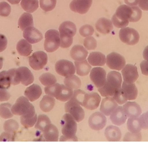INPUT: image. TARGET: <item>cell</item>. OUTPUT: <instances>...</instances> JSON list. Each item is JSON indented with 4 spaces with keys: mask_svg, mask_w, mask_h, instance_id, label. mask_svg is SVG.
I'll return each instance as SVG.
<instances>
[{
    "mask_svg": "<svg viewBox=\"0 0 148 147\" xmlns=\"http://www.w3.org/2000/svg\"><path fill=\"white\" fill-rule=\"evenodd\" d=\"M37 114L33 116H23L21 117V122L22 125L25 128L32 127L37 121Z\"/></svg>",
    "mask_w": 148,
    "mask_h": 147,
    "instance_id": "f6af8a7d",
    "label": "cell"
},
{
    "mask_svg": "<svg viewBox=\"0 0 148 147\" xmlns=\"http://www.w3.org/2000/svg\"><path fill=\"white\" fill-rule=\"evenodd\" d=\"M44 47L48 53H53L60 46L61 39L59 32L55 29L48 30L45 35Z\"/></svg>",
    "mask_w": 148,
    "mask_h": 147,
    "instance_id": "5b68a950",
    "label": "cell"
},
{
    "mask_svg": "<svg viewBox=\"0 0 148 147\" xmlns=\"http://www.w3.org/2000/svg\"><path fill=\"white\" fill-rule=\"evenodd\" d=\"M8 40L5 36L0 34V53L3 52L7 47Z\"/></svg>",
    "mask_w": 148,
    "mask_h": 147,
    "instance_id": "680465c9",
    "label": "cell"
},
{
    "mask_svg": "<svg viewBox=\"0 0 148 147\" xmlns=\"http://www.w3.org/2000/svg\"><path fill=\"white\" fill-rule=\"evenodd\" d=\"M140 0H124L125 3L130 7L136 6L139 4Z\"/></svg>",
    "mask_w": 148,
    "mask_h": 147,
    "instance_id": "6125c7cd",
    "label": "cell"
},
{
    "mask_svg": "<svg viewBox=\"0 0 148 147\" xmlns=\"http://www.w3.org/2000/svg\"><path fill=\"white\" fill-rule=\"evenodd\" d=\"M75 65L77 74L81 76H87L91 70L90 64L86 60L82 61H75Z\"/></svg>",
    "mask_w": 148,
    "mask_h": 147,
    "instance_id": "4dcf8cb0",
    "label": "cell"
},
{
    "mask_svg": "<svg viewBox=\"0 0 148 147\" xmlns=\"http://www.w3.org/2000/svg\"><path fill=\"white\" fill-rule=\"evenodd\" d=\"M121 75L116 71H112L107 76L106 82L98 90L103 97L113 96L116 90L121 88Z\"/></svg>",
    "mask_w": 148,
    "mask_h": 147,
    "instance_id": "6da1fadb",
    "label": "cell"
},
{
    "mask_svg": "<svg viewBox=\"0 0 148 147\" xmlns=\"http://www.w3.org/2000/svg\"><path fill=\"white\" fill-rule=\"evenodd\" d=\"M47 62V55L43 51L35 52L29 59V66L34 70L36 71L43 69Z\"/></svg>",
    "mask_w": 148,
    "mask_h": 147,
    "instance_id": "52a82bcc",
    "label": "cell"
},
{
    "mask_svg": "<svg viewBox=\"0 0 148 147\" xmlns=\"http://www.w3.org/2000/svg\"><path fill=\"white\" fill-rule=\"evenodd\" d=\"M123 110L128 118H138L142 113L140 106L135 102H127L123 105Z\"/></svg>",
    "mask_w": 148,
    "mask_h": 147,
    "instance_id": "e0dca14e",
    "label": "cell"
},
{
    "mask_svg": "<svg viewBox=\"0 0 148 147\" xmlns=\"http://www.w3.org/2000/svg\"><path fill=\"white\" fill-rule=\"evenodd\" d=\"M3 127V129L6 132L14 133L19 129V125L16 121L11 119L6 121Z\"/></svg>",
    "mask_w": 148,
    "mask_h": 147,
    "instance_id": "60d3db41",
    "label": "cell"
},
{
    "mask_svg": "<svg viewBox=\"0 0 148 147\" xmlns=\"http://www.w3.org/2000/svg\"><path fill=\"white\" fill-rule=\"evenodd\" d=\"M65 109L66 113L70 114L76 122H80L84 119L85 113L81 105L71 104L67 102L65 104Z\"/></svg>",
    "mask_w": 148,
    "mask_h": 147,
    "instance_id": "4fadbf2b",
    "label": "cell"
},
{
    "mask_svg": "<svg viewBox=\"0 0 148 147\" xmlns=\"http://www.w3.org/2000/svg\"><path fill=\"white\" fill-rule=\"evenodd\" d=\"M101 101V96L97 93H86L82 106L89 110H94L97 108Z\"/></svg>",
    "mask_w": 148,
    "mask_h": 147,
    "instance_id": "9a60e30c",
    "label": "cell"
},
{
    "mask_svg": "<svg viewBox=\"0 0 148 147\" xmlns=\"http://www.w3.org/2000/svg\"><path fill=\"white\" fill-rule=\"evenodd\" d=\"M88 55V51L81 45H75L70 51L71 57L75 61L84 60L86 59Z\"/></svg>",
    "mask_w": 148,
    "mask_h": 147,
    "instance_id": "d4e9b609",
    "label": "cell"
},
{
    "mask_svg": "<svg viewBox=\"0 0 148 147\" xmlns=\"http://www.w3.org/2000/svg\"><path fill=\"white\" fill-rule=\"evenodd\" d=\"M11 105L9 103H4L0 105V116L4 119H10L13 117L11 112Z\"/></svg>",
    "mask_w": 148,
    "mask_h": 147,
    "instance_id": "ab89813d",
    "label": "cell"
},
{
    "mask_svg": "<svg viewBox=\"0 0 148 147\" xmlns=\"http://www.w3.org/2000/svg\"><path fill=\"white\" fill-rule=\"evenodd\" d=\"M51 122L48 116L45 115H40L37 117L35 128L36 129L42 132L46 126L51 124Z\"/></svg>",
    "mask_w": 148,
    "mask_h": 147,
    "instance_id": "f35d334b",
    "label": "cell"
},
{
    "mask_svg": "<svg viewBox=\"0 0 148 147\" xmlns=\"http://www.w3.org/2000/svg\"><path fill=\"white\" fill-rule=\"evenodd\" d=\"M125 58L117 53H111L108 55L106 58V64L110 69L121 71L126 65Z\"/></svg>",
    "mask_w": 148,
    "mask_h": 147,
    "instance_id": "ba28073f",
    "label": "cell"
},
{
    "mask_svg": "<svg viewBox=\"0 0 148 147\" xmlns=\"http://www.w3.org/2000/svg\"><path fill=\"white\" fill-rule=\"evenodd\" d=\"M55 70L60 75L63 77L73 75L75 72V68L73 63L67 60L62 59L57 62Z\"/></svg>",
    "mask_w": 148,
    "mask_h": 147,
    "instance_id": "9c48e42d",
    "label": "cell"
},
{
    "mask_svg": "<svg viewBox=\"0 0 148 147\" xmlns=\"http://www.w3.org/2000/svg\"><path fill=\"white\" fill-rule=\"evenodd\" d=\"M94 29L92 26L88 24L84 25L79 29V33L81 36L84 37L91 36L94 34Z\"/></svg>",
    "mask_w": 148,
    "mask_h": 147,
    "instance_id": "681fc988",
    "label": "cell"
},
{
    "mask_svg": "<svg viewBox=\"0 0 148 147\" xmlns=\"http://www.w3.org/2000/svg\"><path fill=\"white\" fill-rule=\"evenodd\" d=\"M126 94L128 100H134L137 98L138 96V89L135 83H128L123 82L121 87Z\"/></svg>",
    "mask_w": 148,
    "mask_h": 147,
    "instance_id": "f546056e",
    "label": "cell"
},
{
    "mask_svg": "<svg viewBox=\"0 0 148 147\" xmlns=\"http://www.w3.org/2000/svg\"><path fill=\"white\" fill-rule=\"evenodd\" d=\"M120 40L123 43L130 46H134L140 40L139 33L134 29L130 27L122 28L119 32Z\"/></svg>",
    "mask_w": 148,
    "mask_h": 147,
    "instance_id": "8992f818",
    "label": "cell"
},
{
    "mask_svg": "<svg viewBox=\"0 0 148 147\" xmlns=\"http://www.w3.org/2000/svg\"><path fill=\"white\" fill-rule=\"evenodd\" d=\"M93 0H73L70 3V9L81 14H86L92 4Z\"/></svg>",
    "mask_w": 148,
    "mask_h": 147,
    "instance_id": "5bb4252c",
    "label": "cell"
},
{
    "mask_svg": "<svg viewBox=\"0 0 148 147\" xmlns=\"http://www.w3.org/2000/svg\"><path fill=\"white\" fill-rule=\"evenodd\" d=\"M73 90L66 85L61 84V88L59 94L56 99L62 102H66L69 101L73 96Z\"/></svg>",
    "mask_w": 148,
    "mask_h": 147,
    "instance_id": "836d02e7",
    "label": "cell"
},
{
    "mask_svg": "<svg viewBox=\"0 0 148 147\" xmlns=\"http://www.w3.org/2000/svg\"><path fill=\"white\" fill-rule=\"evenodd\" d=\"M21 5L26 12L32 13L38 9L39 1L38 0H21Z\"/></svg>",
    "mask_w": 148,
    "mask_h": 147,
    "instance_id": "e575fe53",
    "label": "cell"
},
{
    "mask_svg": "<svg viewBox=\"0 0 148 147\" xmlns=\"http://www.w3.org/2000/svg\"><path fill=\"white\" fill-rule=\"evenodd\" d=\"M16 50L20 55L27 57L32 53V46L27 41L21 39L17 43Z\"/></svg>",
    "mask_w": 148,
    "mask_h": 147,
    "instance_id": "83f0119b",
    "label": "cell"
},
{
    "mask_svg": "<svg viewBox=\"0 0 148 147\" xmlns=\"http://www.w3.org/2000/svg\"><path fill=\"white\" fill-rule=\"evenodd\" d=\"M139 119L142 129H148V111L143 114Z\"/></svg>",
    "mask_w": 148,
    "mask_h": 147,
    "instance_id": "db71d44e",
    "label": "cell"
},
{
    "mask_svg": "<svg viewBox=\"0 0 148 147\" xmlns=\"http://www.w3.org/2000/svg\"><path fill=\"white\" fill-rule=\"evenodd\" d=\"M140 68L142 73L144 75L148 76V61L144 60L140 63Z\"/></svg>",
    "mask_w": 148,
    "mask_h": 147,
    "instance_id": "91938a15",
    "label": "cell"
},
{
    "mask_svg": "<svg viewBox=\"0 0 148 147\" xmlns=\"http://www.w3.org/2000/svg\"><path fill=\"white\" fill-rule=\"evenodd\" d=\"M105 136L109 142H119L121 138L122 133L119 128L110 126L105 129Z\"/></svg>",
    "mask_w": 148,
    "mask_h": 147,
    "instance_id": "484cf974",
    "label": "cell"
},
{
    "mask_svg": "<svg viewBox=\"0 0 148 147\" xmlns=\"http://www.w3.org/2000/svg\"><path fill=\"white\" fill-rule=\"evenodd\" d=\"M88 63L93 66H102L106 63L105 55L100 52H92L88 59Z\"/></svg>",
    "mask_w": 148,
    "mask_h": 147,
    "instance_id": "4316f807",
    "label": "cell"
},
{
    "mask_svg": "<svg viewBox=\"0 0 148 147\" xmlns=\"http://www.w3.org/2000/svg\"><path fill=\"white\" fill-rule=\"evenodd\" d=\"M10 97V94L7 90L0 88V102L8 101Z\"/></svg>",
    "mask_w": 148,
    "mask_h": 147,
    "instance_id": "6f0895ef",
    "label": "cell"
},
{
    "mask_svg": "<svg viewBox=\"0 0 148 147\" xmlns=\"http://www.w3.org/2000/svg\"><path fill=\"white\" fill-rule=\"evenodd\" d=\"M11 110L13 114L21 116H33L36 114L34 107L27 97L23 96L16 100Z\"/></svg>",
    "mask_w": 148,
    "mask_h": 147,
    "instance_id": "277c9868",
    "label": "cell"
},
{
    "mask_svg": "<svg viewBox=\"0 0 148 147\" xmlns=\"http://www.w3.org/2000/svg\"><path fill=\"white\" fill-rule=\"evenodd\" d=\"M14 141V133L3 132L0 136V142H13Z\"/></svg>",
    "mask_w": 148,
    "mask_h": 147,
    "instance_id": "9f6ffc18",
    "label": "cell"
},
{
    "mask_svg": "<svg viewBox=\"0 0 148 147\" xmlns=\"http://www.w3.org/2000/svg\"><path fill=\"white\" fill-rule=\"evenodd\" d=\"M64 83L65 85L73 90L78 89L82 85L80 78L74 75L66 77L64 80Z\"/></svg>",
    "mask_w": 148,
    "mask_h": 147,
    "instance_id": "d6a6232c",
    "label": "cell"
},
{
    "mask_svg": "<svg viewBox=\"0 0 148 147\" xmlns=\"http://www.w3.org/2000/svg\"><path fill=\"white\" fill-rule=\"evenodd\" d=\"M11 12L10 5L6 2L0 3V16H8Z\"/></svg>",
    "mask_w": 148,
    "mask_h": 147,
    "instance_id": "816d5d0a",
    "label": "cell"
},
{
    "mask_svg": "<svg viewBox=\"0 0 148 147\" xmlns=\"http://www.w3.org/2000/svg\"><path fill=\"white\" fill-rule=\"evenodd\" d=\"M43 135L47 142H58L59 140V132L56 126L49 124L43 129Z\"/></svg>",
    "mask_w": 148,
    "mask_h": 147,
    "instance_id": "44dd1931",
    "label": "cell"
},
{
    "mask_svg": "<svg viewBox=\"0 0 148 147\" xmlns=\"http://www.w3.org/2000/svg\"><path fill=\"white\" fill-rule=\"evenodd\" d=\"M107 118L101 112H97L92 114L88 120L90 127L96 131L101 130L106 126Z\"/></svg>",
    "mask_w": 148,
    "mask_h": 147,
    "instance_id": "30bf717a",
    "label": "cell"
},
{
    "mask_svg": "<svg viewBox=\"0 0 148 147\" xmlns=\"http://www.w3.org/2000/svg\"><path fill=\"white\" fill-rule=\"evenodd\" d=\"M18 24L22 31L29 27H33L34 20L32 15L28 13H23L19 18Z\"/></svg>",
    "mask_w": 148,
    "mask_h": 147,
    "instance_id": "1f68e13d",
    "label": "cell"
},
{
    "mask_svg": "<svg viewBox=\"0 0 148 147\" xmlns=\"http://www.w3.org/2000/svg\"><path fill=\"white\" fill-rule=\"evenodd\" d=\"M143 57L145 60L148 61V46L145 48L143 51Z\"/></svg>",
    "mask_w": 148,
    "mask_h": 147,
    "instance_id": "be15d7a7",
    "label": "cell"
},
{
    "mask_svg": "<svg viewBox=\"0 0 148 147\" xmlns=\"http://www.w3.org/2000/svg\"><path fill=\"white\" fill-rule=\"evenodd\" d=\"M112 22L114 26L118 28H123L126 27L129 23V22L123 21L116 18L114 15L112 17Z\"/></svg>",
    "mask_w": 148,
    "mask_h": 147,
    "instance_id": "11a10c76",
    "label": "cell"
},
{
    "mask_svg": "<svg viewBox=\"0 0 148 147\" xmlns=\"http://www.w3.org/2000/svg\"><path fill=\"white\" fill-rule=\"evenodd\" d=\"M56 2V0H40V7L42 10L49 12L55 8Z\"/></svg>",
    "mask_w": 148,
    "mask_h": 147,
    "instance_id": "bcb514c9",
    "label": "cell"
},
{
    "mask_svg": "<svg viewBox=\"0 0 148 147\" xmlns=\"http://www.w3.org/2000/svg\"><path fill=\"white\" fill-rule=\"evenodd\" d=\"M90 77L95 87L98 88L105 84L107 74L105 70L102 68H94L90 72Z\"/></svg>",
    "mask_w": 148,
    "mask_h": 147,
    "instance_id": "8fae6325",
    "label": "cell"
},
{
    "mask_svg": "<svg viewBox=\"0 0 148 147\" xmlns=\"http://www.w3.org/2000/svg\"><path fill=\"white\" fill-rule=\"evenodd\" d=\"M127 117L123 107L121 106L117 107L110 115L111 122L117 126H121L124 124L127 120Z\"/></svg>",
    "mask_w": 148,
    "mask_h": 147,
    "instance_id": "d6986e66",
    "label": "cell"
},
{
    "mask_svg": "<svg viewBox=\"0 0 148 147\" xmlns=\"http://www.w3.org/2000/svg\"><path fill=\"white\" fill-rule=\"evenodd\" d=\"M84 46L88 50H94L97 46V42L95 39L92 36H89L84 40Z\"/></svg>",
    "mask_w": 148,
    "mask_h": 147,
    "instance_id": "f907efd6",
    "label": "cell"
},
{
    "mask_svg": "<svg viewBox=\"0 0 148 147\" xmlns=\"http://www.w3.org/2000/svg\"><path fill=\"white\" fill-rule=\"evenodd\" d=\"M56 103L54 97L50 96L45 95L40 102V109L45 113L50 112L53 109Z\"/></svg>",
    "mask_w": 148,
    "mask_h": 147,
    "instance_id": "f1b7e54d",
    "label": "cell"
},
{
    "mask_svg": "<svg viewBox=\"0 0 148 147\" xmlns=\"http://www.w3.org/2000/svg\"><path fill=\"white\" fill-rule=\"evenodd\" d=\"M127 127L129 131L133 133L140 132L142 128L138 118H130L128 120Z\"/></svg>",
    "mask_w": 148,
    "mask_h": 147,
    "instance_id": "8d00e7d4",
    "label": "cell"
},
{
    "mask_svg": "<svg viewBox=\"0 0 148 147\" xmlns=\"http://www.w3.org/2000/svg\"><path fill=\"white\" fill-rule=\"evenodd\" d=\"M132 12L133 10L131 7L127 5H121L117 8L114 16L123 21L129 22Z\"/></svg>",
    "mask_w": 148,
    "mask_h": 147,
    "instance_id": "7402d4cb",
    "label": "cell"
},
{
    "mask_svg": "<svg viewBox=\"0 0 148 147\" xmlns=\"http://www.w3.org/2000/svg\"><path fill=\"white\" fill-rule=\"evenodd\" d=\"M8 72L10 77L12 85H18L21 83L18 74L16 72V69L12 68L8 71Z\"/></svg>",
    "mask_w": 148,
    "mask_h": 147,
    "instance_id": "f5cc1de1",
    "label": "cell"
},
{
    "mask_svg": "<svg viewBox=\"0 0 148 147\" xmlns=\"http://www.w3.org/2000/svg\"><path fill=\"white\" fill-rule=\"evenodd\" d=\"M123 82L128 84L134 83L139 77L137 68L131 64L125 65L122 70Z\"/></svg>",
    "mask_w": 148,
    "mask_h": 147,
    "instance_id": "7c38bea8",
    "label": "cell"
},
{
    "mask_svg": "<svg viewBox=\"0 0 148 147\" xmlns=\"http://www.w3.org/2000/svg\"><path fill=\"white\" fill-rule=\"evenodd\" d=\"M21 0H7L10 3L12 4H18L21 1Z\"/></svg>",
    "mask_w": 148,
    "mask_h": 147,
    "instance_id": "e7e4bbea",
    "label": "cell"
},
{
    "mask_svg": "<svg viewBox=\"0 0 148 147\" xmlns=\"http://www.w3.org/2000/svg\"><path fill=\"white\" fill-rule=\"evenodd\" d=\"M138 5L140 9L148 11V0H140Z\"/></svg>",
    "mask_w": 148,
    "mask_h": 147,
    "instance_id": "94428289",
    "label": "cell"
},
{
    "mask_svg": "<svg viewBox=\"0 0 148 147\" xmlns=\"http://www.w3.org/2000/svg\"><path fill=\"white\" fill-rule=\"evenodd\" d=\"M113 97L119 105H123L128 101L127 97L121 88L116 90Z\"/></svg>",
    "mask_w": 148,
    "mask_h": 147,
    "instance_id": "7bdbcfd3",
    "label": "cell"
},
{
    "mask_svg": "<svg viewBox=\"0 0 148 147\" xmlns=\"http://www.w3.org/2000/svg\"><path fill=\"white\" fill-rule=\"evenodd\" d=\"M23 37L31 44L37 43L43 39L42 33L34 27H29L26 28L23 31Z\"/></svg>",
    "mask_w": 148,
    "mask_h": 147,
    "instance_id": "2e32d148",
    "label": "cell"
},
{
    "mask_svg": "<svg viewBox=\"0 0 148 147\" xmlns=\"http://www.w3.org/2000/svg\"><path fill=\"white\" fill-rule=\"evenodd\" d=\"M133 12L129 19L130 22L136 23L139 21L142 16V11L137 6L131 7Z\"/></svg>",
    "mask_w": 148,
    "mask_h": 147,
    "instance_id": "7dc6e473",
    "label": "cell"
},
{
    "mask_svg": "<svg viewBox=\"0 0 148 147\" xmlns=\"http://www.w3.org/2000/svg\"><path fill=\"white\" fill-rule=\"evenodd\" d=\"M41 83L45 86L53 85L57 82L56 77L50 73H45L42 74L39 77Z\"/></svg>",
    "mask_w": 148,
    "mask_h": 147,
    "instance_id": "74e56055",
    "label": "cell"
},
{
    "mask_svg": "<svg viewBox=\"0 0 148 147\" xmlns=\"http://www.w3.org/2000/svg\"><path fill=\"white\" fill-rule=\"evenodd\" d=\"M3 65V60L1 57H0V70L1 69Z\"/></svg>",
    "mask_w": 148,
    "mask_h": 147,
    "instance_id": "03108f58",
    "label": "cell"
},
{
    "mask_svg": "<svg viewBox=\"0 0 148 147\" xmlns=\"http://www.w3.org/2000/svg\"><path fill=\"white\" fill-rule=\"evenodd\" d=\"M86 93L81 90H75L73 96L68 102L71 104H78L82 106L83 102Z\"/></svg>",
    "mask_w": 148,
    "mask_h": 147,
    "instance_id": "d590c367",
    "label": "cell"
},
{
    "mask_svg": "<svg viewBox=\"0 0 148 147\" xmlns=\"http://www.w3.org/2000/svg\"><path fill=\"white\" fill-rule=\"evenodd\" d=\"M20 81L22 84L28 86L34 82V77L28 68L26 67H21L16 69Z\"/></svg>",
    "mask_w": 148,
    "mask_h": 147,
    "instance_id": "ffe728a7",
    "label": "cell"
},
{
    "mask_svg": "<svg viewBox=\"0 0 148 147\" xmlns=\"http://www.w3.org/2000/svg\"><path fill=\"white\" fill-rule=\"evenodd\" d=\"M118 107V104L113 97L108 96L103 99L100 111L106 116H109Z\"/></svg>",
    "mask_w": 148,
    "mask_h": 147,
    "instance_id": "ac0fdd59",
    "label": "cell"
},
{
    "mask_svg": "<svg viewBox=\"0 0 148 147\" xmlns=\"http://www.w3.org/2000/svg\"><path fill=\"white\" fill-rule=\"evenodd\" d=\"M61 88V84L56 83L50 86H46L44 89L46 94L56 98L60 93Z\"/></svg>",
    "mask_w": 148,
    "mask_h": 147,
    "instance_id": "ee69618b",
    "label": "cell"
},
{
    "mask_svg": "<svg viewBox=\"0 0 148 147\" xmlns=\"http://www.w3.org/2000/svg\"><path fill=\"white\" fill-rule=\"evenodd\" d=\"M97 30L101 34H109L113 29L112 21L109 19L101 18L95 24Z\"/></svg>",
    "mask_w": 148,
    "mask_h": 147,
    "instance_id": "cb8c5ba5",
    "label": "cell"
},
{
    "mask_svg": "<svg viewBox=\"0 0 148 147\" xmlns=\"http://www.w3.org/2000/svg\"><path fill=\"white\" fill-rule=\"evenodd\" d=\"M11 80L8 71L0 72V88L8 89L11 85Z\"/></svg>",
    "mask_w": 148,
    "mask_h": 147,
    "instance_id": "b9f144b4",
    "label": "cell"
},
{
    "mask_svg": "<svg viewBox=\"0 0 148 147\" xmlns=\"http://www.w3.org/2000/svg\"><path fill=\"white\" fill-rule=\"evenodd\" d=\"M59 31L61 39V47L64 49L69 47L73 44V37L76 33L75 25L69 21L64 22L60 25Z\"/></svg>",
    "mask_w": 148,
    "mask_h": 147,
    "instance_id": "3957f363",
    "label": "cell"
},
{
    "mask_svg": "<svg viewBox=\"0 0 148 147\" xmlns=\"http://www.w3.org/2000/svg\"><path fill=\"white\" fill-rule=\"evenodd\" d=\"M42 93V90L41 87L37 84H33L26 89L24 95L29 101L34 102L40 98Z\"/></svg>",
    "mask_w": 148,
    "mask_h": 147,
    "instance_id": "603a6c76",
    "label": "cell"
},
{
    "mask_svg": "<svg viewBox=\"0 0 148 147\" xmlns=\"http://www.w3.org/2000/svg\"><path fill=\"white\" fill-rule=\"evenodd\" d=\"M62 133L63 135L61 137L60 142H77V137L76 136L77 124L73 116L69 113L65 114L61 120Z\"/></svg>",
    "mask_w": 148,
    "mask_h": 147,
    "instance_id": "7a4b0ae2",
    "label": "cell"
},
{
    "mask_svg": "<svg viewBox=\"0 0 148 147\" xmlns=\"http://www.w3.org/2000/svg\"><path fill=\"white\" fill-rule=\"evenodd\" d=\"M142 139L141 133L139 132L136 133H127L123 139V142H140Z\"/></svg>",
    "mask_w": 148,
    "mask_h": 147,
    "instance_id": "c3c4849f",
    "label": "cell"
}]
</instances>
